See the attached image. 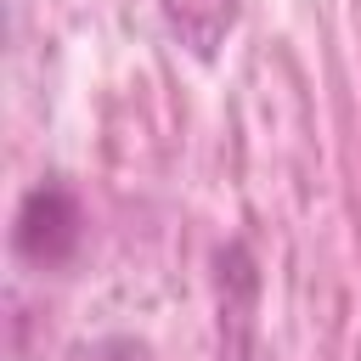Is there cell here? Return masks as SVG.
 <instances>
[{
  "label": "cell",
  "instance_id": "6da1fadb",
  "mask_svg": "<svg viewBox=\"0 0 361 361\" xmlns=\"http://www.w3.org/2000/svg\"><path fill=\"white\" fill-rule=\"evenodd\" d=\"M164 23L192 56H214L237 23V0H164Z\"/></svg>",
  "mask_w": 361,
  "mask_h": 361
}]
</instances>
